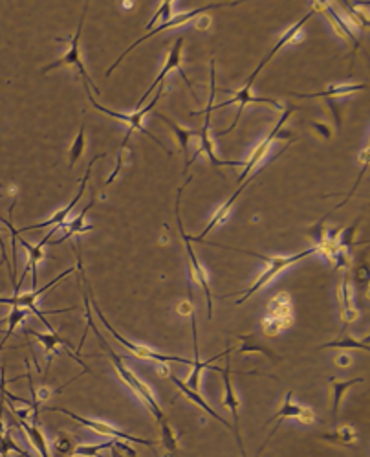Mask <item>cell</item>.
Listing matches in <instances>:
<instances>
[{"label":"cell","instance_id":"obj_1","mask_svg":"<svg viewBox=\"0 0 370 457\" xmlns=\"http://www.w3.org/2000/svg\"><path fill=\"white\" fill-rule=\"evenodd\" d=\"M78 268H79V274H81L83 277V283L86 285V289H83V299H85V318H86V327H90L92 331H94L95 338L100 340L101 347H103L105 351H107V354L110 356V360H112V366L116 367V373L120 375V379L123 380V384L127 386V388L130 389V391L136 395V397L139 399V402H142L143 406H145L147 410H151V414L154 415L156 421L158 423H164V421H167V417H165L164 410L159 408V404L156 402L154 395H152L151 388L147 384H143L142 380L138 379V376L134 375L132 371H130L129 367L123 364V358L120 356V354H116L112 351V347L108 345V342L105 340L103 337H101L100 329H97V325L94 324V318H92V311H90V290H88V281H86L85 277V268H83V261H81V254L78 252Z\"/></svg>","mask_w":370,"mask_h":457},{"label":"cell","instance_id":"obj_2","mask_svg":"<svg viewBox=\"0 0 370 457\" xmlns=\"http://www.w3.org/2000/svg\"><path fill=\"white\" fill-rule=\"evenodd\" d=\"M235 250L245 252V254L255 255V257L263 259L264 263H266V270H264L263 274L258 276V279L255 281V283L250 287V289L240 290V292H237V294H229V296H240V298L237 299L238 305H240V303H244L248 298H251V296H253V294L257 292V290H260V289H263V287H266L268 283H271V281H273L277 276H279L280 272H285L286 268L293 267V265L299 263V261H302V259H305V257H310V255H314L315 252H319V250H317V246H314V248H308V250L299 252V254L288 255V257H280V255H279V257H266V255L257 254V252L240 250V248H235Z\"/></svg>","mask_w":370,"mask_h":457},{"label":"cell","instance_id":"obj_3","mask_svg":"<svg viewBox=\"0 0 370 457\" xmlns=\"http://www.w3.org/2000/svg\"><path fill=\"white\" fill-rule=\"evenodd\" d=\"M215 94H216V83H215V59H211V92H209V101H207L206 108L204 111H199V113H193L191 116H199V114H204V127L200 129L199 138H200V147L196 155L189 160V165L193 164L194 160L199 158L202 153H206L207 158L211 160V164L215 168H222V165H231V168H238V165H245V162H224V160L216 158L215 155V145L211 142V136H209V127H211V113L213 107H215Z\"/></svg>","mask_w":370,"mask_h":457},{"label":"cell","instance_id":"obj_4","mask_svg":"<svg viewBox=\"0 0 370 457\" xmlns=\"http://www.w3.org/2000/svg\"><path fill=\"white\" fill-rule=\"evenodd\" d=\"M86 96H88V100H90V103L94 105V108L95 111H100V113H103V114H107V116H110V118H114V120H120V121H125L127 123V127H129V129H127V134H125V138H123V142H121V147H120V151L121 153H125V149H127V143H129V140H130V134H132V130H142L143 134H147V136H149V138L152 140V142L154 143H158L159 147H162V149H164V145H162V143H159V140L156 138L154 134H151L149 133V130L145 129V125H143V120H145V116L149 113H151L152 108L156 107V103H158L159 100H162V98H164V92H159V94H156V98L154 100L151 101V103L147 105L145 108H139V111H136V113H132V114H121V113H114V111H110V108H107V107H103V105H100L97 103V101L94 100V96H92V92H90V88H86Z\"/></svg>","mask_w":370,"mask_h":457},{"label":"cell","instance_id":"obj_5","mask_svg":"<svg viewBox=\"0 0 370 457\" xmlns=\"http://www.w3.org/2000/svg\"><path fill=\"white\" fill-rule=\"evenodd\" d=\"M73 270H75V267H70L68 270H65L63 274H60L59 277H56L53 281H50L48 285H44L43 289H37L33 290V292H26V294H15V296H11V298H0V305H11V307H21V309H28V311L31 312V314H35L37 318L43 322L44 325L48 327V331L53 332V327L46 322V318L44 316L46 314H63V312H68V311H73V309H60V311H39L37 309V299L43 296L46 290H50L52 287L59 285L60 281L65 279L66 276H70V274H73Z\"/></svg>","mask_w":370,"mask_h":457},{"label":"cell","instance_id":"obj_6","mask_svg":"<svg viewBox=\"0 0 370 457\" xmlns=\"http://www.w3.org/2000/svg\"><path fill=\"white\" fill-rule=\"evenodd\" d=\"M88 287H90V285H88ZM88 290H90V289H88ZM90 307H92V309H94V312H95V314H97V318L101 319V324H103L105 327H107L108 331H110V334H112V337L116 338V340L120 342V344L123 345V347H125L127 351H130V353H132L134 356L143 358V360H154V362H159V364L180 362V364H187V366H193V362H191V360H187V358L174 356V354H159V353H156V351H152V349H149V347H145V345L134 344V342L127 340L125 337H121L120 332H117L116 329H114V325L108 324V319L105 318V314H103V312H101V309H100V307H97V303H95L92 298H90Z\"/></svg>","mask_w":370,"mask_h":457},{"label":"cell","instance_id":"obj_7","mask_svg":"<svg viewBox=\"0 0 370 457\" xmlns=\"http://www.w3.org/2000/svg\"><path fill=\"white\" fill-rule=\"evenodd\" d=\"M189 177L187 180H185L184 186L178 190V195H176V207H174V212H176V222H178V228H180V233H181V239H184L185 242V252H187V257H189L191 261V277H193V281H196L200 287L204 289V292H206V299H207V316L211 318L213 316V298H211V289H209V281H207V272L204 270L202 265L199 263V259H196V255H194V250L193 246H191V239L189 235L185 233L184 230V222H181V217H180V200H181V193H184L185 186L191 182Z\"/></svg>","mask_w":370,"mask_h":457},{"label":"cell","instance_id":"obj_8","mask_svg":"<svg viewBox=\"0 0 370 457\" xmlns=\"http://www.w3.org/2000/svg\"><path fill=\"white\" fill-rule=\"evenodd\" d=\"M48 411H57V414H65L66 417L73 419V421L81 424V426L90 428L92 431H95V433H100V436H107V437H112V439H120V441H129V443L145 444V446H149V448H151L152 452L156 453V450H154V444L156 443H154V441L139 439V437L132 436V433H127V431L117 430V428L110 426V424L101 423V421H95V419L81 417V415L73 414V411H70V410H65V408H57V406H53V408H48Z\"/></svg>","mask_w":370,"mask_h":457},{"label":"cell","instance_id":"obj_9","mask_svg":"<svg viewBox=\"0 0 370 457\" xmlns=\"http://www.w3.org/2000/svg\"><path fill=\"white\" fill-rule=\"evenodd\" d=\"M103 156H107V153H101V155H97L95 156L94 160H90V164H88V168H86V175L85 177H83V180H81V186H79V191H78V195H75V199L72 200V202L68 204V206L66 207H63V210H59V212L56 213V215L52 217V219H48V220H44V222H39V225H33V226H26V228H22V230H18L17 233H24V232H31V230H43V228H48V226H52V230H50V232H48V235L46 237L43 239V242L44 245H48V242H50V239L53 237V233L57 232V230L60 228V226H65L66 225V219H68V215L70 213L73 212V207H75V204L79 202V200H81V197H83V193H85V188H86V180H88V177H90V171H92V168H94V164L95 162H97V160L100 158H103Z\"/></svg>","mask_w":370,"mask_h":457},{"label":"cell","instance_id":"obj_10","mask_svg":"<svg viewBox=\"0 0 370 457\" xmlns=\"http://www.w3.org/2000/svg\"><path fill=\"white\" fill-rule=\"evenodd\" d=\"M86 11H88V6H83V14H81V19H79V26H78V31H75V35H73L72 39H59V41H68L70 43V50L65 53V56L60 57L59 61H56V63H52V65H48L46 68H43V73H48L50 70L53 68H59V66H78L79 68V73H81L83 81H85V88H90L92 91H97L100 92V88L92 83V79L88 78V73H86V68L85 65H83L81 57H79V37H81V31H83V22H85V17H86Z\"/></svg>","mask_w":370,"mask_h":457},{"label":"cell","instance_id":"obj_11","mask_svg":"<svg viewBox=\"0 0 370 457\" xmlns=\"http://www.w3.org/2000/svg\"><path fill=\"white\" fill-rule=\"evenodd\" d=\"M293 111H295V107H292V108H288V111H285V114H282V116H280L279 123H277V125L273 127V129H271V133L268 134V136H266V138L263 140V142L258 143L257 149H255V151L251 153L250 158L245 160L244 171H242V173H240V177H238V180H240V186H242V184H244V182H245V178L250 177L251 173H253L255 169L258 168V165L263 164L264 156H266V155H268V151H270L271 143L275 142L277 138H280V136H282V138H288L290 133H280V129H282V125H285V123H286V120H288V118L292 116Z\"/></svg>","mask_w":370,"mask_h":457},{"label":"cell","instance_id":"obj_12","mask_svg":"<svg viewBox=\"0 0 370 457\" xmlns=\"http://www.w3.org/2000/svg\"><path fill=\"white\" fill-rule=\"evenodd\" d=\"M181 46H184V37H180V39H176V43H174V46L171 48V52H169L167 59H165L164 68H162V72H159L158 76H156V79H154V81H152V85L149 86V91H145V94L142 96V100H139L138 103H136V111H139V108H142V105L145 103L147 98H149V96L152 94V91H154L156 86L162 85V83H164V79L167 78V73L172 72V70H178V72H180V76H181V78H184V81H185V85L189 86V92H191V94H193L194 101H196V103H200L199 96H196V92L193 91V85H191L189 78L185 76V72H184V70H181V66H180V63H181Z\"/></svg>","mask_w":370,"mask_h":457},{"label":"cell","instance_id":"obj_13","mask_svg":"<svg viewBox=\"0 0 370 457\" xmlns=\"http://www.w3.org/2000/svg\"><path fill=\"white\" fill-rule=\"evenodd\" d=\"M224 6H231V4H207V6H204V8H199V9H193V11H187V14H180V15H174V17L171 19V21H167V22H164V24H159V26H156L154 30L152 31H149V34L147 35H143V37H139L138 41H136V43L132 44V46H129L125 50V52L121 53L120 56V59L116 61V63H114L112 66H110V68L107 70V76H110V73L114 72V68H116L117 65H120L121 61L125 59V56L127 53H130V50H134V48L136 46H139V44L142 43H145L147 39H151V37H154L156 34H159V31H164V30H169V28H176V26H181V24H187V22L189 21H193L194 17H199V15H204L206 14V11H211V9H218V8H224Z\"/></svg>","mask_w":370,"mask_h":457},{"label":"cell","instance_id":"obj_14","mask_svg":"<svg viewBox=\"0 0 370 457\" xmlns=\"http://www.w3.org/2000/svg\"><path fill=\"white\" fill-rule=\"evenodd\" d=\"M251 103H266V105H270V107L275 108V111H285V107H282V105H280V103H277V101L270 100V98H257V96H253V92H251V88H248V86H242L240 91H238L237 94L233 96L231 100H228V101H224V103L215 105V107H213V111H216V108L228 107V105H238V113H237V116H235V121H233V125L228 127V129H226V130H220L218 134H229V133H233V129L237 127L238 120H240L242 113H244V107H245V105H251Z\"/></svg>","mask_w":370,"mask_h":457},{"label":"cell","instance_id":"obj_15","mask_svg":"<svg viewBox=\"0 0 370 457\" xmlns=\"http://www.w3.org/2000/svg\"><path fill=\"white\" fill-rule=\"evenodd\" d=\"M24 334H31V337H35L37 340L41 342V345L44 347V353H46V356H48V366L52 364V356H53V353H56V351L59 349V345H65L66 349L70 351V356H73V360H75V362L81 364L83 371L92 373L90 369H88V366H86V364L83 362L81 358H79L78 354H75V351H73V345L70 344L68 340H65V338H60L56 331L50 332V334H43V332H37V331H33V329L24 327ZM57 353H59V351H57Z\"/></svg>","mask_w":370,"mask_h":457},{"label":"cell","instance_id":"obj_16","mask_svg":"<svg viewBox=\"0 0 370 457\" xmlns=\"http://www.w3.org/2000/svg\"><path fill=\"white\" fill-rule=\"evenodd\" d=\"M220 373L224 375V386H226L224 406H228L229 410H231L233 421H235L233 433H235V439H237L238 448H240V452H242V457H248V453H245V450H244V443H242L240 431H238V406H240V402H238L237 393H235V389H233V382H231L233 369H231V360H229V354H226V367L224 369H220Z\"/></svg>","mask_w":370,"mask_h":457},{"label":"cell","instance_id":"obj_17","mask_svg":"<svg viewBox=\"0 0 370 457\" xmlns=\"http://www.w3.org/2000/svg\"><path fill=\"white\" fill-rule=\"evenodd\" d=\"M191 325H193V340H194V360H193V373L189 375V379H187V388L193 389V391L199 393L200 389V375H202L204 369H207V367H211V364L215 362V360H218V358L226 356V354H231L233 349H226L224 353L216 354V356H213L211 360H206V362H202L200 360V351H199V329H196V316H194V311L191 312Z\"/></svg>","mask_w":370,"mask_h":457},{"label":"cell","instance_id":"obj_18","mask_svg":"<svg viewBox=\"0 0 370 457\" xmlns=\"http://www.w3.org/2000/svg\"><path fill=\"white\" fill-rule=\"evenodd\" d=\"M312 15H314V9H310V11H308V14H306V15H305V17H302V19H301V21H297V22H295V24H293V26H292V28H290V30H288V31H285V35H282V37H280V41H279V43H277V44H275V46L271 48L270 52H268V56H266V57H264V59H263V61H260V63H258V66H257V68H255V70H253V73H251V76H250V79H248V83H245V85H244V86H248V88H251V85H253V81H255V79H257V76H258V73H260V70H263V68H264V66H266V65H268V63H270V61H271V59H273V56H275V53H277V52H279L280 48H282V46H286V44H288V43H293V41H295V37H297V35H299V31H301V30H302V26H305L306 22L310 21V17H312Z\"/></svg>","mask_w":370,"mask_h":457},{"label":"cell","instance_id":"obj_19","mask_svg":"<svg viewBox=\"0 0 370 457\" xmlns=\"http://www.w3.org/2000/svg\"><path fill=\"white\" fill-rule=\"evenodd\" d=\"M312 9H314V11H321V14H324L327 21L330 22L332 30L336 31L341 39H344L347 43L354 44V52H356L357 46H359V41H357V37L354 35L352 28H350L349 24H347V22H344L343 19L336 14V9L332 8L330 4H327V2H314Z\"/></svg>","mask_w":370,"mask_h":457},{"label":"cell","instance_id":"obj_20","mask_svg":"<svg viewBox=\"0 0 370 457\" xmlns=\"http://www.w3.org/2000/svg\"><path fill=\"white\" fill-rule=\"evenodd\" d=\"M18 241H21V245L24 246V248H26V257H28V261H26V268H24V272H22V276H21V279L17 281V285H15V292L18 294V290H21V283L22 281H24V277L28 276V272H31V285H33V290H37V265L41 263V261H43L44 259V242L41 241L39 245L37 246H31L30 242L26 241V239H22V237H17Z\"/></svg>","mask_w":370,"mask_h":457},{"label":"cell","instance_id":"obj_21","mask_svg":"<svg viewBox=\"0 0 370 457\" xmlns=\"http://www.w3.org/2000/svg\"><path fill=\"white\" fill-rule=\"evenodd\" d=\"M277 419H279V421H282V419H297V421H301V423L312 424L315 423V414L310 410V408H305V406L293 402V391H288L286 393L285 406L277 411L275 417H271L270 423H273V421H277Z\"/></svg>","mask_w":370,"mask_h":457},{"label":"cell","instance_id":"obj_22","mask_svg":"<svg viewBox=\"0 0 370 457\" xmlns=\"http://www.w3.org/2000/svg\"><path fill=\"white\" fill-rule=\"evenodd\" d=\"M11 417H14V421H15V424H17V426H21L22 430L26 431V436L30 437L31 444H33L35 448L39 450L41 457H52V456H50V450H48L46 437H44L43 431L39 430V426H37V424L28 423L26 419L22 417V415L18 414L17 410H15L14 404H11Z\"/></svg>","mask_w":370,"mask_h":457},{"label":"cell","instance_id":"obj_23","mask_svg":"<svg viewBox=\"0 0 370 457\" xmlns=\"http://www.w3.org/2000/svg\"><path fill=\"white\" fill-rule=\"evenodd\" d=\"M369 85L366 83H359V85H332L328 86L327 91L321 92H314V94H297V92H293V96H297V98H302V100H312V98H328V100H336V98H341V96H349L352 92H359V91H366Z\"/></svg>","mask_w":370,"mask_h":457},{"label":"cell","instance_id":"obj_24","mask_svg":"<svg viewBox=\"0 0 370 457\" xmlns=\"http://www.w3.org/2000/svg\"><path fill=\"white\" fill-rule=\"evenodd\" d=\"M337 292H339V302H341V318H343L344 324H352L354 319L357 318V311L352 307L349 270L343 272V279H341V285L339 289H337Z\"/></svg>","mask_w":370,"mask_h":457},{"label":"cell","instance_id":"obj_25","mask_svg":"<svg viewBox=\"0 0 370 457\" xmlns=\"http://www.w3.org/2000/svg\"><path fill=\"white\" fill-rule=\"evenodd\" d=\"M171 380H172V382H174V384H176V386H178V389H180V391H181V393H184V395H185V397L189 399V401H193V402H194V404H196V406H200V408H202V410H204V411H206V414H209V415H211V417H213V419H215V421H218V423H220V424H224V426H226V428H229V430H231V431H233V426H231V424H229V423H228V421H226V419H224V417H220V415H218V414H215V410H213L211 406L207 404V402H206V399H202V397H200V395H199V393H196V391H193V389H189V388H187V384H185V382H181V380H180V379H176V376H172V375H171Z\"/></svg>","mask_w":370,"mask_h":457},{"label":"cell","instance_id":"obj_26","mask_svg":"<svg viewBox=\"0 0 370 457\" xmlns=\"http://www.w3.org/2000/svg\"><path fill=\"white\" fill-rule=\"evenodd\" d=\"M365 379L357 376V379L350 380H337L334 376H330V388H332V415L337 419V411H339L341 401H343V395L352 388L354 384H363Z\"/></svg>","mask_w":370,"mask_h":457},{"label":"cell","instance_id":"obj_27","mask_svg":"<svg viewBox=\"0 0 370 457\" xmlns=\"http://www.w3.org/2000/svg\"><path fill=\"white\" fill-rule=\"evenodd\" d=\"M94 204H95V197H92L90 202H88L85 207H83V212L79 213V215L75 217V219H73L72 222H66V225H65V228H66L65 237H60L59 241H57V245L68 241V239L72 237V235H75V233H85V232H88V230H94V226H85L86 213H88V210H90V207H94Z\"/></svg>","mask_w":370,"mask_h":457},{"label":"cell","instance_id":"obj_28","mask_svg":"<svg viewBox=\"0 0 370 457\" xmlns=\"http://www.w3.org/2000/svg\"><path fill=\"white\" fill-rule=\"evenodd\" d=\"M158 116L162 118V120H164L169 127H171L172 133L176 134V138L180 140L181 153H184V156H185V171H187V169H189V143H191V140H193L194 134H196V130L181 129L180 125H176V123H174V121L169 120V118H167V116H164V114H158Z\"/></svg>","mask_w":370,"mask_h":457},{"label":"cell","instance_id":"obj_29","mask_svg":"<svg viewBox=\"0 0 370 457\" xmlns=\"http://www.w3.org/2000/svg\"><path fill=\"white\" fill-rule=\"evenodd\" d=\"M323 437L324 441H330V443H337V444H354L357 439V431L354 426H343L339 430H336L334 433H324Z\"/></svg>","mask_w":370,"mask_h":457},{"label":"cell","instance_id":"obj_30","mask_svg":"<svg viewBox=\"0 0 370 457\" xmlns=\"http://www.w3.org/2000/svg\"><path fill=\"white\" fill-rule=\"evenodd\" d=\"M323 349H330V347H337V349H363V351H370L369 342H359L356 340L354 337H344L339 338V340L328 342V344L321 345Z\"/></svg>","mask_w":370,"mask_h":457},{"label":"cell","instance_id":"obj_31","mask_svg":"<svg viewBox=\"0 0 370 457\" xmlns=\"http://www.w3.org/2000/svg\"><path fill=\"white\" fill-rule=\"evenodd\" d=\"M85 123H83L81 127H79V133H78V138L73 140L72 145H70V156H68V162H70V168H73V165L78 164V160L81 158L83 153H85Z\"/></svg>","mask_w":370,"mask_h":457},{"label":"cell","instance_id":"obj_32","mask_svg":"<svg viewBox=\"0 0 370 457\" xmlns=\"http://www.w3.org/2000/svg\"><path fill=\"white\" fill-rule=\"evenodd\" d=\"M162 424V443L165 444V448L169 450V453H176L178 452V439L174 430L171 428L169 421H164Z\"/></svg>","mask_w":370,"mask_h":457},{"label":"cell","instance_id":"obj_33","mask_svg":"<svg viewBox=\"0 0 370 457\" xmlns=\"http://www.w3.org/2000/svg\"><path fill=\"white\" fill-rule=\"evenodd\" d=\"M75 446H78V444H75L73 437L68 436V433H65V431H60L59 436H57V441H56L57 453H63V456H72L73 448H75Z\"/></svg>","mask_w":370,"mask_h":457},{"label":"cell","instance_id":"obj_34","mask_svg":"<svg viewBox=\"0 0 370 457\" xmlns=\"http://www.w3.org/2000/svg\"><path fill=\"white\" fill-rule=\"evenodd\" d=\"M108 448L112 450V457H138L136 450H134L130 444H125L120 439L110 441V446H108Z\"/></svg>","mask_w":370,"mask_h":457},{"label":"cell","instance_id":"obj_35","mask_svg":"<svg viewBox=\"0 0 370 457\" xmlns=\"http://www.w3.org/2000/svg\"><path fill=\"white\" fill-rule=\"evenodd\" d=\"M240 340L244 342V345H242L240 349L233 351V353H251V351H263V353H268L270 356H273L270 349H266L264 345L257 344V340H255L253 334H250V337H240Z\"/></svg>","mask_w":370,"mask_h":457},{"label":"cell","instance_id":"obj_36","mask_svg":"<svg viewBox=\"0 0 370 457\" xmlns=\"http://www.w3.org/2000/svg\"><path fill=\"white\" fill-rule=\"evenodd\" d=\"M0 252H2V263L8 265L9 279H11V281H17V276H15V272H14V263L9 261L8 252H6V246H4V241H2V233H0Z\"/></svg>","mask_w":370,"mask_h":457},{"label":"cell","instance_id":"obj_37","mask_svg":"<svg viewBox=\"0 0 370 457\" xmlns=\"http://www.w3.org/2000/svg\"><path fill=\"white\" fill-rule=\"evenodd\" d=\"M350 362H352V360H350L349 356H344V354H343V356L336 358V364H337V366H339V367H347V366H350Z\"/></svg>","mask_w":370,"mask_h":457},{"label":"cell","instance_id":"obj_38","mask_svg":"<svg viewBox=\"0 0 370 457\" xmlns=\"http://www.w3.org/2000/svg\"><path fill=\"white\" fill-rule=\"evenodd\" d=\"M207 24H209V17L202 19V21H200V22H199V26H200V28H206V26H207Z\"/></svg>","mask_w":370,"mask_h":457},{"label":"cell","instance_id":"obj_39","mask_svg":"<svg viewBox=\"0 0 370 457\" xmlns=\"http://www.w3.org/2000/svg\"><path fill=\"white\" fill-rule=\"evenodd\" d=\"M2 197H4V193H0V199H2Z\"/></svg>","mask_w":370,"mask_h":457},{"label":"cell","instance_id":"obj_40","mask_svg":"<svg viewBox=\"0 0 370 457\" xmlns=\"http://www.w3.org/2000/svg\"><path fill=\"white\" fill-rule=\"evenodd\" d=\"M72 457H73V456H72Z\"/></svg>","mask_w":370,"mask_h":457}]
</instances>
